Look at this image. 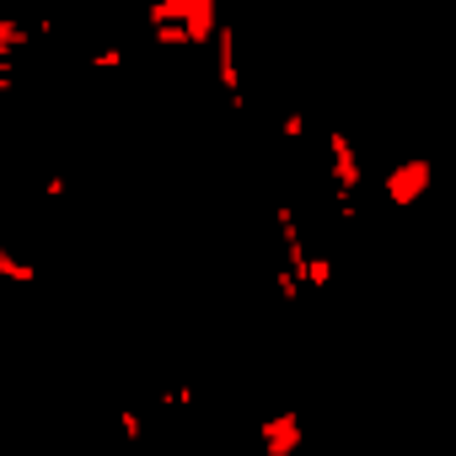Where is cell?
<instances>
[{
  "label": "cell",
  "instance_id": "1",
  "mask_svg": "<svg viewBox=\"0 0 456 456\" xmlns=\"http://www.w3.org/2000/svg\"><path fill=\"white\" fill-rule=\"evenodd\" d=\"M145 28L156 44H209L220 33V6L215 0H156L145 6Z\"/></svg>",
  "mask_w": 456,
  "mask_h": 456
},
{
  "label": "cell",
  "instance_id": "2",
  "mask_svg": "<svg viewBox=\"0 0 456 456\" xmlns=\"http://www.w3.org/2000/svg\"><path fill=\"white\" fill-rule=\"evenodd\" d=\"M435 183V161L429 156H413V161H397L392 172H381V199L392 209H413Z\"/></svg>",
  "mask_w": 456,
  "mask_h": 456
},
{
  "label": "cell",
  "instance_id": "3",
  "mask_svg": "<svg viewBox=\"0 0 456 456\" xmlns=\"http://www.w3.org/2000/svg\"><path fill=\"white\" fill-rule=\"evenodd\" d=\"M253 435H258V451L264 456H296L306 445V419L296 408H285V413H269Z\"/></svg>",
  "mask_w": 456,
  "mask_h": 456
},
{
  "label": "cell",
  "instance_id": "4",
  "mask_svg": "<svg viewBox=\"0 0 456 456\" xmlns=\"http://www.w3.org/2000/svg\"><path fill=\"white\" fill-rule=\"evenodd\" d=\"M209 49H215V81H220V92H225V108L232 113H242V70H237V33L220 22V33L209 38Z\"/></svg>",
  "mask_w": 456,
  "mask_h": 456
},
{
  "label": "cell",
  "instance_id": "5",
  "mask_svg": "<svg viewBox=\"0 0 456 456\" xmlns=\"http://www.w3.org/2000/svg\"><path fill=\"white\" fill-rule=\"evenodd\" d=\"M33 38H38V28H28V22H17V17H0V65H17Z\"/></svg>",
  "mask_w": 456,
  "mask_h": 456
},
{
  "label": "cell",
  "instance_id": "6",
  "mask_svg": "<svg viewBox=\"0 0 456 456\" xmlns=\"http://www.w3.org/2000/svg\"><path fill=\"white\" fill-rule=\"evenodd\" d=\"M0 280H6V285H38V264L12 253V248H0Z\"/></svg>",
  "mask_w": 456,
  "mask_h": 456
},
{
  "label": "cell",
  "instance_id": "7",
  "mask_svg": "<svg viewBox=\"0 0 456 456\" xmlns=\"http://www.w3.org/2000/svg\"><path fill=\"white\" fill-rule=\"evenodd\" d=\"M86 65H92V70H124V65H129V54H124L118 44H102V49H92V54H86Z\"/></svg>",
  "mask_w": 456,
  "mask_h": 456
},
{
  "label": "cell",
  "instance_id": "8",
  "mask_svg": "<svg viewBox=\"0 0 456 456\" xmlns=\"http://www.w3.org/2000/svg\"><path fill=\"white\" fill-rule=\"evenodd\" d=\"M118 435H124L129 445H140V440H145V413H140V408H118Z\"/></svg>",
  "mask_w": 456,
  "mask_h": 456
},
{
  "label": "cell",
  "instance_id": "9",
  "mask_svg": "<svg viewBox=\"0 0 456 456\" xmlns=\"http://www.w3.org/2000/svg\"><path fill=\"white\" fill-rule=\"evenodd\" d=\"M274 290H280V301H285V306H290V301H301V280H296L285 264L274 269Z\"/></svg>",
  "mask_w": 456,
  "mask_h": 456
},
{
  "label": "cell",
  "instance_id": "10",
  "mask_svg": "<svg viewBox=\"0 0 456 456\" xmlns=\"http://www.w3.org/2000/svg\"><path fill=\"white\" fill-rule=\"evenodd\" d=\"M280 134H285V140H301V134H306V113H301V108H285V113H280Z\"/></svg>",
  "mask_w": 456,
  "mask_h": 456
},
{
  "label": "cell",
  "instance_id": "11",
  "mask_svg": "<svg viewBox=\"0 0 456 456\" xmlns=\"http://www.w3.org/2000/svg\"><path fill=\"white\" fill-rule=\"evenodd\" d=\"M44 193H49V199H65V193H70V177H65V172H49V177H44Z\"/></svg>",
  "mask_w": 456,
  "mask_h": 456
},
{
  "label": "cell",
  "instance_id": "12",
  "mask_svg": "<svg viewBox=\"0 0 456 456\" xmlns=\"http://www.w3.org/2000/svg\"><path fill=\"white\" fill-rule=\"evenodd\" d=\"M17 92V65H0V97Z\"/></svg>",
  "mask_w": 456,
  "mask_h": 456
},
{
  "label": "cell",
  "instance_id": "13",
  "mask_svg": "<svg viewBox=\"0 0 456 456\" xmlns=\"http://www.w3.org/2000/svg\"><path fill=\"white\" fill-rule=\"evenodd\" d=\"M0 381H6V365H0Z\"/></svg>",
  "mask_w": 456,
  "mask_h": 456
}]
</instances>
